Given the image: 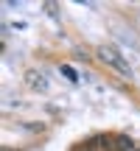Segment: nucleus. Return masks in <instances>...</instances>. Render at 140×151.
<instances>
[{"label":"nucleus","instance_id":"nucleus-1","mask_svg":"<svg viewBox=\"0 0 140 151\" xmlns=\"http://www.w3.org/2000/svg\"><path fill=\"white\" fill-rule=\"evenodd\" d=\"M98 59L101 62H107L112 70H118L121 76H132V67H129V62L121 56V50L115 48V45H101L98 48Z\"/></svg>","mask_w":140,"mask_h":151},{"label":"nucleus","instance_id":"nucleus-2","mask_svg":"<svg viewBox=\"0 0 140 151\" xmlns=\"http://www.w3.org/2000/svg\"><path fill=\"white\" fill-rule=\"evenodd\" d=\"M25 81L34 87V90H48V76L39 73V70H28L25 73Z\"/></svg>","mask_w":140,"mask_h":151},{"label":"nucleus","instance_id":"nucleus-3","mask_svg":"<svg viewBox=\"0 0 140 151\" xmlns=\"http://www.w3.org/2000/svg\"><path fill=\"white\" fill-rule=\"evenodd\" d=\"M115 151H137V148H135V143H132V137L115 134Z\"/></svg>","mask_w":140,"mask_h":151},{"label":"nucleus","instance_id":"nucleus-4","mask_svg":"<svg viewBox=\"0 0 140 151\" xmlns=\"http://www.w3.org/2000/svg\"><path fill=\"white\" fill-rule=\"evenodd\" d=\"M59 70H62V76H65V78H70V81H73V84H76V81H79V76H76L73 70H70V67H67V65H62V67H59Z\"/></svg>","mask_w":140,"mask_h":151},{"label":"nucleus","instance_id":"nucleus-5","mask_svg":"<svg viewBox=\"0 0 140 151\" xmlns=\"http://www.w3.org/2000/svg\"><path fill=\"white\" fill-rule=\"evenodd\" d=\"M73 151H92V148H90V146H87V140H84V143H81V146H76Z\"/></svg>","mask_w":140,"mask_h":151},{"label":"nucleus","instance_id":"nucleus-6","mask_svg":"<svg viewBox=\"0 0 140 151\" xmlns=\"http://www.w3.org/2000/svg\"><path fill=\"white\" fill-rule=\"evenodd\" d=\"M137 151H140V148H137Z\"/></svg>","mask_w":140,"mask_h":151}]
</instances>
